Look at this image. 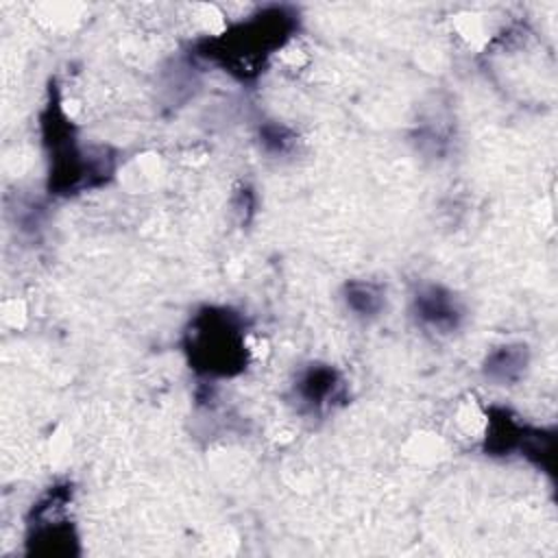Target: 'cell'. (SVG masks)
<instances>
[{"instance_id":"obj_4","label":"cell","mask_w":558,"mask_h":558,"mask_svg":"<svg viewBox=\"0 0 558 558\" xmlns=\"http://www.w3.org/2000/svg\"><path fill=\"white\" fill-rule=\"evenodd\" d=\"M72 490L68 484L50 486V490L33 506L26 532V545L35 554L50 551L52 541V556L72 554V543H76V534L72 530V521L68 517Z\"/></svg>"},{"instance_id":"obj_2","label":"cell","mask_w":558,"mask_h":558,"mask_svg":"<svg viewBox=\"0 0 558 558\" xmlns=\"http://www.w3.org/2000/svg\"><path fill=\"white\" fill-rule=\"evenodd\" d=\"M190 366L205 377H231L246 368L248 349L244 318L231 307L207 305L185 329Z\"/></svg>"},{"instance_id":"obj_3","label":"cell","mask_w":558,"mask_h":558,"mask_svg":"<svg viewBox=\"0 0 558 558\" xmlns=\"http://www.w3.org/2000/svg\"><path fill=\"white\" fill-rule=\"evenodd\" d=\"M44 142L50 153V190L54 194H72L81 187H87L89 181L98 174H105L102 168H96L98 159H85L72 124L65 120L57 96L50 98L48 111L44 118Z\"/></svg>"},{"instance_id":"obj_10","label":"cell","mask_w":558,"mask_h":558,"mask_svg":"<svg viewBox=\"0 0 558 558\" xmlns=\"http://www.w3.org/2000/svg\"><path fill=\"white\" fill-rule=\"evenodd\" d=\"M288 131L286 129H279V126H266L264 131H262V140H264V144L268 146V150H272V153H286L288 150V135H286Z\"/></svg>"},{"instance_id":"obj_6","label":"cell","mask_w":558,"mask_h":558,"mask_svg":"<svg viewBox=\"0 0 558 558\" xmlns=\"http://www.w3.org/2000/svg\"><path fill=\"white\" fill-rule=\"evenodd\" d=\"M292 397L301 412L323 414L344 399V379L329 364H310L296 375Z\"/></svg>"},{"instance_id":"obj_8","label":"cell","mask_w":558,"mask_h":558,"mask_svg":"<svg viewBox=\"0 0 558 558\" xmlns=\"http://www.w3.org/2000/svg\"><path fill=\"white\" fill-rule=\"evenodd\" d=\"M527 425L519 423L517 416L506 408H493L488 414L484 451L486 456H512L521 451Z\"/></svg>"},{"instance_id":"obj_9","label":"cell","mask_w":558,"mask_h":558,"mask_svg":"<svg viewBox=\"0 0 558 558\" xmlns=\"http://www.w3.org/2000/svg\"><path fill=\"white\" fill-rule=\"evenodd\" d=\"M342 303L355 318L371 320L377 318L386 307V292L375 281L351 279L342 288Z\"/></svg>"},{"instance_id":"obj_1","label":"cell","mask_w":558,"mask_h":558,"mask_svg":"<svg viewBox=\"0 0 558 558\" xmlns=\"http://www.w3.org/2000/svg\"><path fill=\"white\" fill-rule=\"evenodd\" d=\"M294 28L296 13L292 9L268 7L225 33L205 39L198 54L244 81L259 74L266 59L292 37Z\"/></svg>"},{"instance_id":"obj_7","label":"cell","mask_w":558,"mask_h":558,"mask_svg":"<svg viewBox=\"0 0 558 558\" xmlns=\"http://www.w3.org/2000/svg\"><path fill=\"white\" fill-rule=\"evenodd\" d=\"M530 364V349L523 342H508L490 349L482 362V373L495 386L517 384Z\"/></svg>"},{"instance_id":"obj_5","label":"cell","mask_w":558,"mask_h":558,"mask_svg":"<svg viewBox=\"0 0 558 558\" xmlns=\"http://www.w3.org/2000/svg\"><path fill=\"white\" fill-rule=\"evenodd\" d=\"M410 312L421 329L438 336L453 333L464 318L460 299L449 288L438 283L418 286L412 294Z\"/></svg>"}]
</instances>
